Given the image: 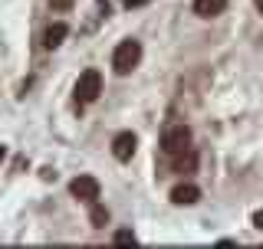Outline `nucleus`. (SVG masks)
I'll list each match as a JSON object with an SVG mask.
<instances>
[{"label":"nucleus","instance_id":"nucleus-7","mask_svg":"<svg viewBox=\"0 0 263 249\" xmlns=\"http://www.w3.org/2000/svg\"><path fill=\"white\" fill-rule=\"evenodd\" d=\"M171 164H175L178 174H194V168H197V151H194V148H184V151L171 154Z\"/></svg>","mask_w":263,"mask_h":249},{"label":"nucleus","instance_id":"nucleus-4","mask_svg":"<svg viewBox=\"0 0 263 249\" xmlns=\"http://www.w3.org/2000/svg\"><path fill=\"white\" fill-rule=\"evenodd\" d=\"M99 180L96 177H89V174H79L76 180L69 184V194L76 197V200H82V203H92V200H99Z\"/></svg>","mask_w":263,"mask_h":249},{"label":"nucleus","instance_id":"nucleus-5","mask_svg":"<svg viewBox=\"0 0 263 249\" xmlns=\"http://www.w3.org/2000/svg\"><path fill=\"white\" fill-rule=\"evenodd\" d=\"M135 148H138V138L132 135V131H119V135L112 138V154L119 157V161H132Z\"/></svg>","mask_w":263,"mask_h":249},{"label":"nucleus","instance_id":"nucleus-6","mask_svg":"<svg viewBox=\"0 0 263 249\" xmlns=\"http://www.w3.org/2000/svg\"><path fill=\"white\" fill-rule=\"evenodd\" d=\"M197 200H201V190H197L194 184H187V180L171 190V203H178V206H191Z\"/></svg>","mask_w":263,"mask_h":249},{"label":"nucleus","instance_id":"nucleus-11","mask_svg":"<svg viewBox=\"0 0 263 249\" xmlns=\"http://www.w3.org/2000/svg\"><path fill=\"white\" fill-rule=\"evenodd\" d=\"M115 243L119 246H135V233H132V230H119V233H115Z\"/></svg>","mask_w":263,"mask_h":249},{"label":"nucleus","instance_id":"nucleus-13","mask_svg":"<svg viewBox=\"0 0 263 249\" xmlns=\"http://www.w3.org/2000/svg\"><path fill=\"white\" fill-rule=\"evenodd\" d=\"M253 223H257V226L263 230V210H260V213H253Z\"/></svg>","mask_w":263,"mask_h":249},{"label":"nucleus","instance_id":"nucleus-12","mask_svg":"<svg viewBox=\"0 0 263 249\" xmlns=\"http://www.w3.org/2000/svg\"><path fill=\"white\" fill-rule=\"evenodd\" d=\"M72 4H76V0H49V7H53V10H69Z\"/></svg>","mask_w":263,"mask_h":249},{"label":"nucleus","instance_id":"nucleus-15","mask_svg":"<svg viewBox=\"0 0 263 249\" xmlns=\"http://www.w3.org/2000/svg\"><path fill=\"white\" fill-rule=\"evenodd\" d=\"M4 154H7V148H4V144H0V161H4Z\"/></svg>","mask_w":263,"mask_h":249},{"label":"nucleus","instance_id":"nucleus-14","mask_svg":"<svg viewBox=\"0 0 263 249\" xmlns=\"http://www.w3.org/2000/svg\"><path fill=\"white\" fill-rule=\"evenodd\" d=\"M253 4H257V10H260V13H263V0H253Z\"/></svg>","mask_w":263,"mask_h":249},{"label":"nucleus","instance_id":"nucleus-2","mask_svg":"<svg viewBox=\"0 0 263 249\" xmlns=\"http://www.w3.org/2000/svg\"><path fill=\"white\" fill-rule=\"evenodd\" d=\"M99 95H102V72H99V69H86L79 76V82H76V102L89 105V102H96Z\"/></svg>","mask_w":263,"mask_h":249},{"label":"nucleus","instance_id":"nucleus-1","mask_svg":"<svg viewBox=\"0 0 263 249\" xmlns=\"http://www.w3.org/2000/svg\"><path fill=\"white\" fill-rule=\"evenodd\" d=\"M138 63H142V43H138V39H122L112 53V69L119 72V76H128Z\"/></svg>","mask_w":263,"mask_h":249},{"label":"nucleus","instance_id":"nucleus-3","mask_svg":"<svg viewBox=\"0 0 263 249\" xmlns=\"http://www.w3.org/2000/svg\"><path fill=\"white\" fill-rule=\"evenodd\" d=\"M161 148H164V154H178V151H184V148H191V128H187V125H171V128H164Z\"/></svg>","mask_w":263,"mask_h":249},{"label":"nucleus","instance_id":"nucleus-8","mask_svg":"<svg viewBox=\"0 0 263 249\" xmlns=\"http://www.w3.org/2000/svg\"><path fill=\"white\" fill-rule=\"evenodd\" d=\"M227 10V0H194V13L197 16H220Z\"/></svg>","mask_w":263,"mask_h":249},{"label":"nucleus","instance_id":"nucleus-9","mask_svg":"<svg viewBox=\"0 0 263 249\" xmlns=\"http://www.w3.org/2000/svg\"><path fill=\"white\" fill-rule=\"evenodd\" d=\"M66 33H69V27L66 23H53V27H46V33H43V46L46 49H56L66 39Z\"/></svg>","mask_w":263,"mask_h":249},{"label":"nucleus","instance_id":"nucleus-10","mask_svg":"<svg viewBox=\"0 0 263 249\" xmlns=\"http://www.w3.org/2000/svg\"><path fill=\"white\" fill-rule=\"evenodd\" d=\"M89 206H92V210H89V220H92V226H105V223H109V210H105L99 200H92Z\"/></svg>","mask_w":263,"mask_h":249}]
</instances>
